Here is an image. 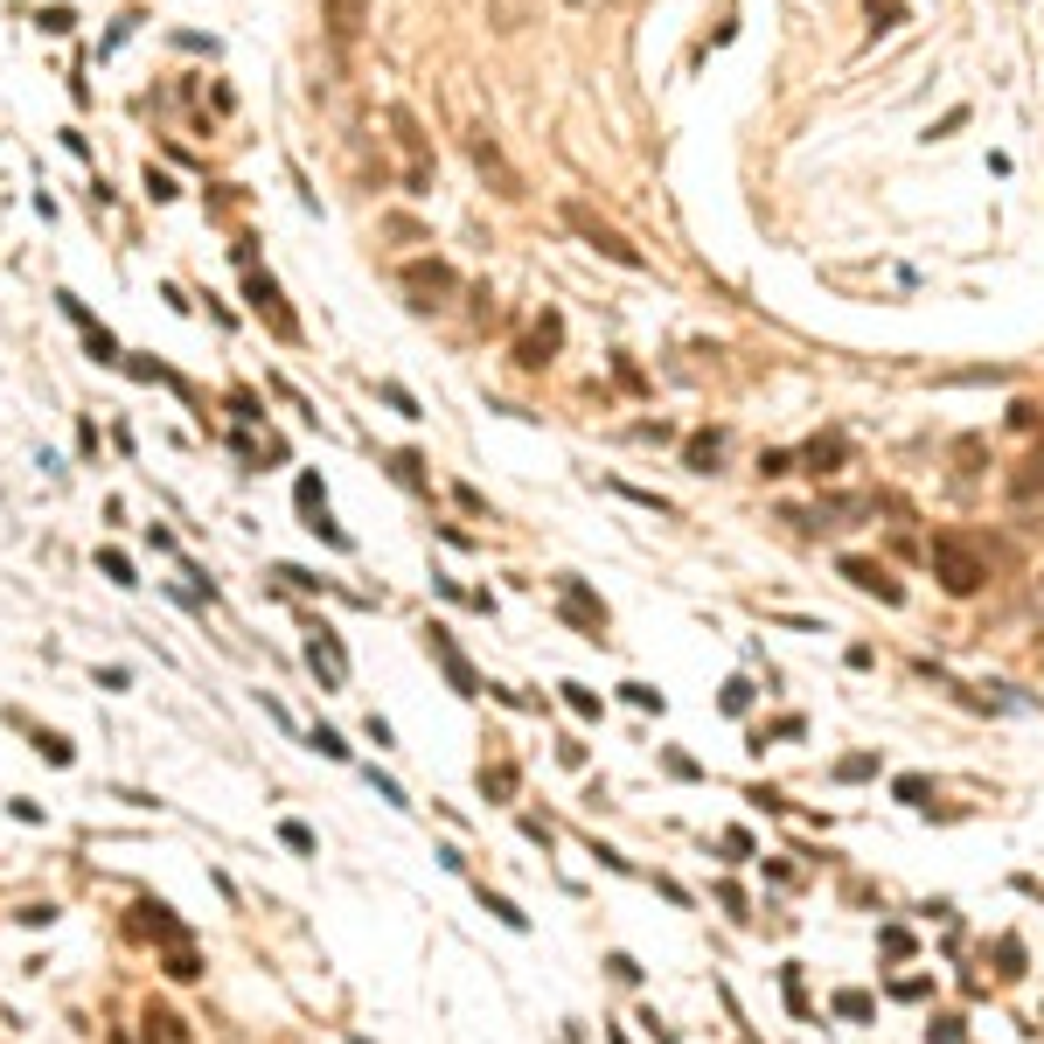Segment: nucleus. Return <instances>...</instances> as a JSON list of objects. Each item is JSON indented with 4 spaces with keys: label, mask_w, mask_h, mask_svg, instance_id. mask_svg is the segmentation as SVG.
<instances>
[{
    "label": "nucleus",
    "mask_w": 1044,
    "mask_h": 1044,
    "mask_svg": "<svg viewBox=\"0 0 1044 1044\" xmlns=\"http://www.w3.org/2000/svg\"><path fill=\"white\" fill-rule=\"evenodd\" d=\"M926 564H933V579L947 585L954 599H975V592L988 585V558L968 551L961 536H933V543H926Z\"/></svg>",
    "instance_id": "nucleus-1"
},
{
    "label": "nucleus",
    "mask_w": 1044,
    "mask_h": 1044,
    "mask_svg": "<svg viewBox=\"0 0 1044 1044\" xmlns=\"http://www.w3.org/2000/svg\"><path fill=\"white\" fill-rule=\"evenodd\" d=\"M383 126H390V147H398V174H404V189H411V195H425V189H432V140H425V126H418V119L404 112V104H390Z\"/></svg>",
    "instance_id": "nucleus-2"
},
{
    "label": "nucleus",
    "mask_w": 1044,
    "mask_h": 1044,
    "mask_svg": "<svg viewBox=\"0 0 1044 1044\" xmlns=\"http://www.w3.org/2000/svg\"><path fill=\"white\" fill-rule=\"evenodd\" d=\"M558 217H564V230H571V238H579L585 251H599V258H613V265H626V272H641V265H648V251H641V244H626V238H620L613 223H599V217H592L585 202H564Z\"/></svg>",
    "instance_id": "nucleus-3"
},
{
    "label": "nucleus",
    "mask_w": 1044,
    "mask_h": 1044,
    "mask_svg": "<svg viewBox=\"0 0 1044 1044\" xmlns=\"http://www.w3.org/2000/svg\"><path fill=\"white\" fill-rule=\"evenodd\" d=\"M398 285L411 293V307H418V313H439V307H453V293H460V279H453V265H446V258H411V265L398 272Z\"/></svg>",
    "instance_id": "nucleus-4"
},
{
    "label": "nucleus",
    "mask_w": 1044,
    "mask_h": 1044,
    "mask_svg": "<svg viewBox=\"0 0 1044 1044\" xmlns=\"http://www.w3.org/2000/svg\"><path fill=\"white\" fill-rule=\"evenodd\" d=\"M466 161H474V168L488 174V189H494V195H509V202L522 195V174L509 168V153L494 147V133H488V126H474V133H466Z\"/></svg>",
    "instance_id": "nucleus-5"
},
{
    "label": "nucleus",
    "mask_w": 1044,
    "mask_h": 1044,
    "mask_svg": "<svg viewBox=\"0 0 1044 1044\" xmlns=\"http://www.w3.org/2000/svg\"><path fill=\"white\" fill-rule=\"evenodd\" d=\"M843 579H850L856 592H877L884 606H899V599H905V592H899V579H892L884 564H871V558H843Z\"/></svg>",
    "instance_id": "nucleus-6"
},
{
    "label": "nucleus",
    "mask_w": 1044,
    "mask_h": 1044,
    "mask_svg": "<svg viewBox=\"0 0 1044 1044\" xmlns=\"http://www.w3.org/2000/svg\"><path fill=\"white\" fill-rule=\"evenodd\" d=\"M558 592H564V620H579L592 641L606 634V606H599V599H592V592H585L579 579H558Z\"/></svg>",
    "instance_id": "nucleus-7"
},
{
    "label": "nucleus",
    "mask_w": 1044,
    "mask_h": 1044,
    "mask_svg": "<svg viewBox=\"0 0 1044 1044\" xmlns=\"http://www.w3.org/2000/svg\"><path fill=\"white\" fill-rule=\"evenodd\" d=\"M1003 494H1010L1016 509H1024V502H1037V494H1044V453H1024V460H1016L1010 474H1003Z\"/></svg>",
    "instance_id": "nucleus-8"
},
{
    "label": "nucleus",
    "mask_w": 1044,
    "mask_h": 1044,
    "mask_svg": "<svg viewBox=\"0 0 1044 1044\" xmlns=\"http://www.w3.org/2000/svg\"><path fill=\"white\" fill-rule=\"evenodd\" d=\"M362 21H370V0H328V36L342 49L362 36Z\"/></svg>",
    "instance_id": "nucleus-9"
},
{
    "label": "nucleus",
    "mask_w": 1044,
    "mask_h": 1044,
    "mask_svg": "<svg viewBox=\"0 0 1044 1044\" xmlns=\"http://www.w3.org/2000/svg\"><path fill=\"white\" fill-rule=\"evenodd\" d=\"M558 334H564V328H558V313H543L536 334L515 349V362H522V370H543V362H551V349H558Z\"/></svg>",
    "instance_id": "nucleus-10"
},
{
    "label": "nucleus",
    "mask_w": 1044,
    "mask_h": 1044,
    "mask_svg": "<svg viewBox=\"0 0 1044 1044\" xmlns=\"http://www.w3.org/2000/svg\"><path fill=\"white\" fill-rule=\"evenodd\" d=\"M432 648H439V662H446V675H453V690H460V696H481V675H474V669L460 662V648H453L446 634H439V626H432Z\"/></svg>",
    "instance_id": "nucleus-11"
},
{
    "label": "nucleus",
    "mask_w": 1044,
    "mask_h": 1044,
    "mask_svg": "<svg viewBox=\"0 0 1044 1044\" xmlns=\"http://www.w3.org/2000/svg\"><path fill=\"white\" fill-rule=\"evenodd\" d=\"M683 460H690V474H711V466L724 460V432H696L683 446Z\"/></svg>",
    "instance_id": "nucleus-12"
},
{
    "label": "nucleus",
    "mask_w": 1044,
    "mask_h": 1044,
    "mask_svg": "<svg viewBox=\"0 0 1044 1044\" xmlns=\"http://www.w3.org/2000/svg\"><path fill=\"white\" fill-rule=\"evenodd\" d=\"M536 0H488V21H494V36H515L522 21H530Z\"/></svg>",
    "instance_id": "nucleus-13"
},
{
    "label": "nucleus",
    "mask_w": 1044,
    "mask_h": 1044,
    "mask_svg": "<svg viewBox=\"0 0 1044 1044\" xmlns=\"http://www.w3.org/2000/svg\"><path fill=\"white\" fill-rule=\"evenodd\" d=\"M843 453H850V446L829 432V439H815V446H807L801 460H807V474H835V466H843Z\"/></svg>",
    "instance_id": "nucleus-14"
},
{
    "label": "nucleus",
    "mask_w": 1044,
    "mask_h": 1044,
    "mask_svg": "<svg viewBox=\"0 0 1044 1044\" xmlns=\"http://www.w3.org/2000/svg\"><path fill=\"white\" fill-rule=\"evenodd\" d=\"M251 300H258V313H272L279 334H293V313L279 307V285H272V279H251Z\"/></svg>",
    "instance_id": "nucleus-15"
},
{
    "label": "nucleus",
    "mask_w": 1044,
    "mask_h": 1044,
    "mask_svg": "<svg viewBox=\"0 0 1044 1044\" xmlns=\"http://www.w3.org/2000/svg\"><path fill=\"white\" fill-rule=\"evenodd\" d=\"M147 1037H161V1044H181L189 1031H181V1016H174V1010H147Z\"/></svg>",
    "instance_id": "nucleus-16"
},
{
    "label": "nucleus",
    "mask_w": 1044,
    "mask_h": 1044,
    "mask_svg": "<svg viewBox=\"0 0 1044 1044\" xmlns=\"http://www.w3.org/2000/svg\"><path fill=\"white\" fill-rule=\"evenodd\" d=\"M481 794L509 801V794H515V766H481Z\"/></svg>",
    "instance_id": "nucleus-17"
},
{
    "label": "nucleus",
    "mask_w": 1044,
    "mask_h": 1044,
    "mask_svg": "<svg viewBox=\"0 0 1044 1044\" xmlns=\"http://www.w3.org/2000/svg\"><path fill=\"white\" fill-rule=\"evenodd\" d=\"M279 843L293 850V856H313V829L307 822H279Z\"/></svg>",
    "instance_id": "nucleus-18"
},
{
    "label": "nucleus",
    "mask_w": 1044,
    "mask_h": 1044,
    "mask_svg": "<svg viewBox=\"0 0 1044 1044\" xmlns=\"http://www.w3.org/2000/svg\"><path fill=\"white\" fill-rule=\"evenodd\" d=\"M481 905H488V912H494V920H502V926H515V933L530 926V912H515L509 899H494V892H481Z\"/></svg>",
    "instance_id": "nucleus-19"
},
{
    "label": "nucleus",
    "mask_w": 1044,
    "mask_h": 1044,
    "mask_svg": "<svg viewBox=\"0 0 1044 1044\" xmlns=\"http://www.w3.org/2000/svg\"><path fill=\"white\" fill-rule=\"evenodd\" d=\"M168 975H174V982H195V975H202V961H195L189 947H174V954H168Z\"/></svg>",
    "instance_id": "nucleus-20"
},
{
    "label": "nucleus",
    "mask_w": 1044,
    "mask_h": 1044,
    "mask_svg": "<svg viewBox=\"0 0 1044 1044\" xmlns=\"http://www.w3.org/2000/svg\"><path fill=\"white\" fill-rule=\"evenodd\" d=\"M564 703H571V711H579V717H599V696H592L585 683H564Z\"/></svg>",
    "instance_id": "nucleus-21"
},
{
    "label": "nucleus",
    "mask_w": 1044,
    "mask_h": 1044,
    "mask_svg": "<svg viewBox=\"0 0 1044 1044\" xmlns=\"http://www.w3.org/2000/svg\"><path fill=\"white\" fill-rule=\"evenodd\" d=\"M835 1010H843V1016H871V996H864V988H843V996H835Z\"/></svg>",
    "instance_id": "nucleus-22"
},
{
    "label": "nucleus",
    "mask_w": 1044,
    "mask_h": 1044,
    "mask_svg": "<svg viewBox=\"0 0 1044 1044\" xmlns=\"http://www.w3.org/2000/svg\"><path fill=\"white\" fill-rule=\"evenodd\" d=\"M760 474L780 481V474H794V453H760Z\"/></svg>",
    "instance_id": "nucleus-23"
},
{
    "label": "nucleus",
    "mask_w": 1044,
    "mask_h": 1044,
    "mask_svg": "<svg viewBox=\"0 0 1044 1044\" xmlns=\"http://www.w3.org/2000/svg\"><path fill=\"white\" fill-rule=\"evenodd\" d=\"M871 29H899V0H871Z\"/></svg>",
    "instance_id": "nucleus-24"
},
{
    "label": "nucleus",
    "mask_w": 1044,
    "mask_h": 1044,
    "mask_svg": "<svg viewBox=\"0 0 1044 1044\" xmlns=\"http://www.w3.org/2000/svg\"><path fill=\"white\" fill-rule=\"evenodd\" d=\"M98 564H104V579H119V585H133V564H126V558H119V551H104V558H98Z\"/></svg>",
    "instance_id": "nucleus-25"
},
{
    "label": "nucleus",
    "mask_w": 1044,
    "mask_h": 1044,
    "mask_svg": "<svg viewBox=\"0 0 1044 1044\" xmlns=\"http://www.w3.org/2000/svg\"><path fill=\"white\" fill-rule=\"evenodd\" d=\"M626 703H641V711H662V690H648V683H626Z\"/></svg>",
    "instance_id": "nucleus-26"
},
{
    "label": "nucleus",
    "mask_w": 1044,
    "mask_h": 1044,
    "mask_svg": "<svg viewBox=\"0 0 1044 1044\" xmlns=\"http://www.w3.org/2000/svg\"><path fill=\"white\" fill-rule=\"evenodd\" d=\"M313 745H321V752H328V760H349V745H342V739H334V731H328V724H321V731H313Z\"/></svg>",
    "instance_id": "nucleus-27"
},
{
    "label": "nucleus",
    "mask_w": 1044,
    "mask_h": 1044,
    "mask_svg": "<svg viewBox=\"0 0 1044 1044\" xmlns=\"http://www.w3.org/2000/svg\"><path fill=\"white\" fill-rule=\"evenodd\" d=\"M36 745H42V752H49V760H57V766H70V745L57 739V731H42V739H36Z\"/></svg>",
    "instance_id": "nucleus-28"
},
{
    "label": "nucleus",
    "mask_w": 1044,
    "mask_h": 1044,
    "mask_svg": "<svg viewBox=\"0 0 1044 1044\" xmlns=\"http://www.w3.org/2000/svg\"><path fill=\"white\" fill-rule=\"evenodd\" d=\"M564 8H571V14H592V8H599V0H564Z\"/></svg>",
    "instance_id": "nucleus-29"
},
{
    "label": "nucleus",
    "mask_w": 1044,
    "mask_h": 1044,
    "mask_svg": "<svg viewBox=\"0 0 1044 1044\" xmlns=\"http://www.w3.org/2000/svg\"><path fill=\"white\" fill-rule=\"evenodd\" d=\"M620 8H634V0H620Z\"/></svg>",
    "instance_id": "nucleus-30"
}]
</instances>
